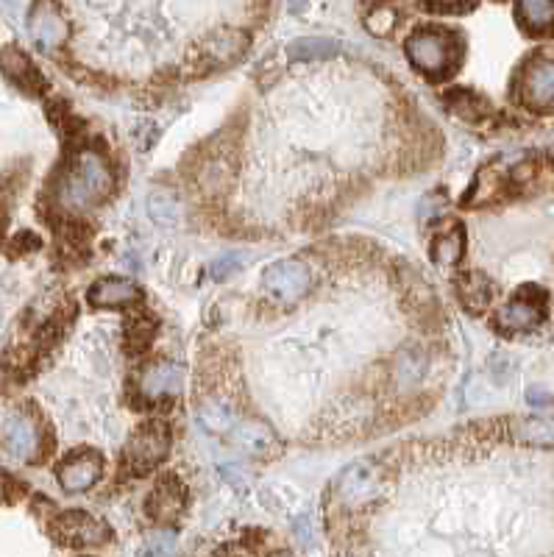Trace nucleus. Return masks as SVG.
<instances>
[{"label": "nucleus", "instance_id": "nucleus-1", "mask_svg": "<svg viewBox=\"0 0 554 557\" xmlns=\"http://www.w3.org/2000/svg\"><path fill=\"white\" fill-rule=\"evenodd\" d=\"M407 59L424 76L446 78L460 62V39L446 28H421L407 39Z\"/></svg>", "mask_w": 554, "mask_h": 557}, {"label": "nucleus", "instance_id": "nucleus-2", "mask_svg": "<svg viewBox=\"0 0 554 557\" xmlns=\"http://www.w3.org/2000/svg\"><path fill=\"white\" fill-rule=\"evenodd\" d=\"M112 193V173L98 154H81L62 184V201L67 207H92Z\"/></svg>", "mask_w": 554, "mask_h": 557}, {"label": "nucleus", "instance_id": "nucleus-3", "mask_svg": "<svg viewBox=\"0 0 554 557\" xmlns=\"http://www.w3.org/2000/svg\"><path fill=\"white\" fill-rule=\"evenodd\" d=\"M170 454V429L159 421L142 424L126 443V454H123V466L134 471V474H148L156 466L165 463Z\"/></svg>", "mask_w": 554, "mask_h": 557}, {"label": "nucleus", "instance_id": "nucleus-4", "mask_svg": "<svg viewBox=\"0 0 554 557\" xmlns=\"http://www.w3.org/2000/svg\"><path fill=\"white\" fill-rule=\"evenodd\" d=\"M51 530L59 544L78 546V549L106 544L112 538V530L106 527L104 521H98L84 510H67L62 516H56Z\"/></svg>", "mask_w": 554, "mask_h": 557}, {"label": "nucleus", "instance_id": "nucleus-5", "mask_svg": "<svg viewBox=\"0 0 554 557\" xmlns=\"http://www.w3.org/2000/svg\"><path fill=\"white\" fill-rule=\"evenodd\" d=\"M312 285L310 268L298 260H284L271 265L265 276H262V287L265 293H271L279 301H296L301 298Z\"/></svg>", "mask_w": 554, "mask_h": 557}, {"label": "nucleus", "instance_id": "nucleus-6", "mask_svg": "<svg viewBox=\"0 0 554 557\" xmlns=\"http://www.w3.org/2000/svg\"><path fill=\"white\" fill-rule=\"evenodd\" d=\"M101 474H104V454L92 452V449L70 454L65 463L59 466V471H56L59 485L67 493L90 491L92 485L101 480Z\"/></svg>", "mask_w": 554, "mask_h": 557}, {"label": "nucleus", "instance_id": "nucleus-7", "mask_svg": "<svg viewBox=\"0 0 554 557\" xmlns=\"http://www.w3.org/2000/svg\"><path fill=\"white\" fill-rule=\"evenodd\" d=\"M28 31H31V39L37 42L42 51H53V48L65 45L67 34H70L65 17H62V12L53 6L51 0H39L37 6L31 9Z\"/></svg>", "mask_w": 554, "mask_h": 557}, {"label": "nucleus", "instance_id": "nucleus-8", "mask_svg": "<svg viewBox=\"0 0 554 557\" xmlns=\"http://www.w3.org/2000/svg\"><path fill=\"white\" fill-rule=\"evenodd\" d=\"M379 491V471L371 463H357L343 471V477L337 480V496L346 505H365L371 502Z\"/></svg>", "mask_w": 554, "mask_h": 557}, {"label": "nucleus", "instance_id": "nucleus-9", "mask_svg": "<svg viewBox=\"0 0 554 557\" xmlns=\"http://www.w3.org/2000/svg\"><path fill=\"white\" fill-rule=\"evenodd\" d=\"M521 98L532 109H549V106H554V62L538 59V62H532L524 70Z\"/></svg>", "mask_w": 554, "mask_h": 557}, {"label": "nucleus", "instance_id": "nucleus-10", "mask_svg": "<svg viewBox=\"0 0 554 557\" xmlns=\"http://www.w3.org/2000/svg\"><path fill=\"white\" fill-rule=\"evenodd\" d=\"M184 507H187V488L176 477H165L154 488L145 510L151 513L154 521L170 524V521H176L184 513Z\"/></svg>", "mask_w": 554, "mask_h": 557}, {"label": "nucleus", "instance_id": "nucleus-11", "mask_svg": "<svg viewBox=\"0 0 554 557\" xmlns=\"http://www.w3.org/2000/svg\"><path fill=\"white\" fill-rule=\"evenodd\" d=\"M543 318V296L538 290V296H529V287H524L518 293L516 301H510L502 312H499V324L507 332H529L541 324Z\"/></svg>", "mask_w": 554, "mask_h": 557}, {"label": "nucleus", "instance_id": "nucleus-12", "mask_svg": "<svg viewBox=\"0 0 554 557\" xmlns=\"http://www.w3.org/2000/svg\"><path fill=\"white\" fill-rule=\"evenodd\" d=\"M3 443L17 460H34L39 449V427L26 413L12 415L3 427Z\"/></svg>", "mask_w": 554, "mask_h": 557}, {"label": "nucleus", "instance_id": "nucleus-13", "mask_svg": "<svg viewBox=\"0 0 554 557\" xmlns=\"http://www.w3.org/2000/svg\"><path fill=\"white\" fill-rule=\"evenodd\" d=\"M140 296V287L120 276H106L90 287V301L95 307H129L140 301Z\"/></svg>", "mask_w": 554, "mask_h": 557}, {"label": "nucleus", "instance_id": "nucleus-14", "mask_svg": "<svg viewBox=\"0 0 554 557\" xmlns=\"http://www.w3.org/2000/svg\"><path fill=\"white\" fill-rule=\"evenodd\" d=\"M181 382H184V374H181L179 365L170 363V360L154 363L142 374V390L151 399H162V396L176 393L181 388Z\"/></svg>", "mask_w": 554, "mask_h": 557}, {"label": "nucleus", "instance_id": "nucleus-15", "mask_svg": "<svg viewBox=\"0 0 554 557\" xmlns=\"http://www.w3.org/2000/svg\"><path fill=\"white\" fill-rule=\"evenodd\" d=\"M245 51H248V37L237 28H223L207 42V56L215 65H232L237 59H243Z\"/></svg>", "mask_w": 554, "mask_h": 557}, {"label": "nucleus", "instance_id": "nucleus-16", "mask_svg": "<svg viewBox=\"0 0 554 557\" xmlns=\"http://www.w3.org/2000/svg\"><path fill=\"white\" fill-rule=\"evenodd\" d=\"M0 70L26 92H34L37 87H42V78L31 65V59L23 51H17V48H3L0 51Z\"/></svg>", "mask_w": 554, "mask_h": 557}, {"label": "nucleus", "instance_id": "nucleus-17", "mask_svg": "<svg viewBox=\"0 0 554 557\" xmlns=\"http://www.w3.org/2000/svg\"><path fill=\"white\" fill-rule=\"evenodd\" d=\"M340 53V42L332 37H301L287 45L290 62H318V59H332Z\"/></svg>", "mask_w": 554, "mask_h": 557}, {"label": "nucleus", "instance_id": "nucleus-18", "mask_svg": "<svg viewBox=\"0 0 554 557\" xmlns=\"http://www.w3.org/2000/svg\"><path fill=\"white\" fill-rule=\"evenodd\" d=\"M516 441L527 446H554V421L552 418H521L513 427Z\"/></svg>", "mask_w": 554, "mask_h": 557}, {"label": "nucleus", "instance_id": "nucleus-19", "mask_svg": "<svg viewBox=\"0 0 554 557\" xmlns=\"http://www.w3.org/2000/svg\"><path fill=\"white\" fill-rule=\"evenodd\" d=\"M457 290H460L457 296H460V301L465 304V310L471 312H482L490 304V298H493L490 282L482 273H468L463 282L457 285Z\"/></svg>", "mask_w": 554, "mask_h": 557}, {"label": "nucleus", "instance_id": "nucleus-20", "mask_svg": "<svg viewBox=\"0 0 554 557\" xmlns=\"http://www.w3.org/2000/svg\"><path fill=\"white\" fill-rule=\"evenodd\" d=\"M518 17L529 31H546L554 23V0H518Z\"/></svg>", "mask_w": 554, "mask_h": 557}, {"label": "nucleus", "instance_id": "nucleus-21", "mask_svg": "<svg viewBox=\"0 0 554 557\" xmlns=\"http://www.w3.org/2000/svg\"><path fill=\"white\" fill-rule=\"evenodd\" d=\"M463 251H465V232L463 229H451V232L440 234L438 240H435V246H432V260L443 265V268H451V265H457V262L463 260Z\"/></svg>", "mask_w": 554, "mask_h": 557}, {"label": "nucleus", "instance_id": "nucleus-22", "mask_svg": "<svg viewBox=\"0 0 554 557\" xmlns=\"http://www.w3.org/2000/svg\"><path fill=\"white\" fill-rule=\"evenodd\" d=\"M234 441L240 443L245 452L251 454H262L265 449H273V446H276V438H273V432L265 427V424H243V427H237Z\"/></svg>", "mask_w": 554, "mask_h": 557}, {"label": "nucleus", "instance_id": "nucleus-23", "mask_svg": "<svg viewBox=\"0 0 554 557\" xmlns=\"http://www.w3.org/2000/svg\"><path fill=\"white\" fill-rule=\"evenodd\" d=\"M148 212L159 226H176L179 223V201L170 190H154L148 195Z\"/></svg>", "mask_w": 554, "mask_h": 557}, {"label": "nucleus", "instance_id": "nucleus-24", "mask_svg": "<svg viewBox=\"0 0 554 557\" xmlns=\"http://www.w3.org/2000/svg\"><path fill=\"white\" fill-rule=\"evenodd\" d=\"M229 182H232V170L226 168V162H220V159H215V162H207L204 170H201V176H198V184H201V187H204V193H209V195L223 193V190L229 187Z\"/></svg>", "mask_w": 554, "mask_h": 557}, {"label": "nucleus", "instance_id": "nucleus-25", "mask_svg": "<svg viewBox=\"0 0 554 557\" xmlns=\"http://www.w3.org/2000/svg\"><path fill=\"white\" fill-rule=\"evenodd\" d=\"M399 26V9L393 6V3H379L371 9L368 14V31L376 34V37H387V34H393Z\"/></svg>", "mask_w": 554, "mask_h": 557}, {"label": "nucleus", "instance_id": "nucleus-26", "mask_svg": "<svg viewBox=\"0 0 554 557\" xmlns=\"http://www.w3.org/2000/svg\"><path fill=\"white\" fill-rule=\"evenodd\" d=\"M449 109L457 117H465V120H477V117L485 115V109H488V106H485L482 98L471 95V92L454 90L449 95Z\"/></svg>", "mask_w": 554, "mask_h": 557}, {"label": "nucleus", "instance_id": "nucleus-27", "mask_svg": "<svg viewBox=\"0 0 554 557\" xmlns=\"http://www.w3.org/2000/svg\"><path fill=\"white\" fill-rule=\"evenodd\" d=\"M154 321H148V318H134L129 326V346L131 351H140L145 349L148 343H151V335H154Z\"/></svg>", "mask_w": 554, "mask_h": 557}, {"label": "nucleus", "instance_id": "nucleus-28", "mask_svg": "<svg viewBox=\"0 0 554 557\" xmlns=\"http://www.w3.org/2000/svg\"><path fill=\"white\" fill-rule=\"evenodd\" d=\"M201 421L207 424V429H215V432H223V429L232 427V415L229 410H223L220 404H204L201 407Z\"/></svg>", "mask_w": 554, "mask_h": 557}, {"label": "nucleus", "instance_id": "nucleus-29", "mask_svg": "<svg viewBox=\"0 0 554 557\" xmlns=\"http://www.w3.org/2000/svg\"><path fill=\"white\" fill-rule=\"evenodd\" d=\"M240 262H243L240 254H223V257H218V260L212 262V279H226L229 273L240 268Z\"/></svg>", "mask_w": 554, "mask_h": 557}, {"label": "nucleus", "instance_id": "nucleus-30", "mask_svg": "<svg viewBox=\"0 0 554 557\" xmlns=\"http://www.w3.org/2000/svg\"><path fill=\"white\" fill-rule=\"evenodd\" d=\"M440 209H443V198H438V195H426L424 201H421V207H418V221H432L435 215H440Z\"/></svg>", "mask_w": 554, "mask_h": 557}, {"label": "nucleus", "instance_id": "nucleus-31", "mask_svg": "<svg viewBox=\"0 0 554 557\" xmlns=\"http://www.w3.org/2000/svg\"><path fill=\"white\" fill-rule=\"evenodd\" d=\"M173 546H176L173 535L159 532V535H154V541L145 546V552H148V555H168V552H173Z\"/></svg>", "mask_w": 554, "mask_h": 557}, {"label": "nucleus", "instance_id": "nucleus-32", "mask_svg": "<svg viewBox=\"0 0 554 557\" xmlns=\"http://www.w3.org/2000/svg\"><path fill=\"white\" fill-rule=\"evenodd\" d=\"M474 0H429L432 9H440V12H463L468 9Z\"/></svg>", "mask_w": 554, "mask_h": 557}, {"label": "nucleus", "instance_id": "nucleus-33", "mask_svg": "<svg viewBox=\"0 0 554 557\" xmlns=\"http://www.w3.org/2000/svg\"><path fill=\"white\" fill-rule=\"evenodd\" d=\"M527 399L535 404V407H546V404L552 402V396H549V393H543V390H538V388H529Z\"/></svg>", "mask_w": 554, "mask_h": 557}, {"label": "nucleus", "instance_id": "nucleus-34", "mask_svg": "<svg viewBox=\"0 0 554 557\" xmlns=\"http://www.w3.org/2000/svg\"><path fill=\"white\" fill-rule=\"evenodd\" d=\"M304 6H307V0H290V12L298 14Z\"/></svg>", "mask_w": 554, "mask_h": 557}]
</instances>
